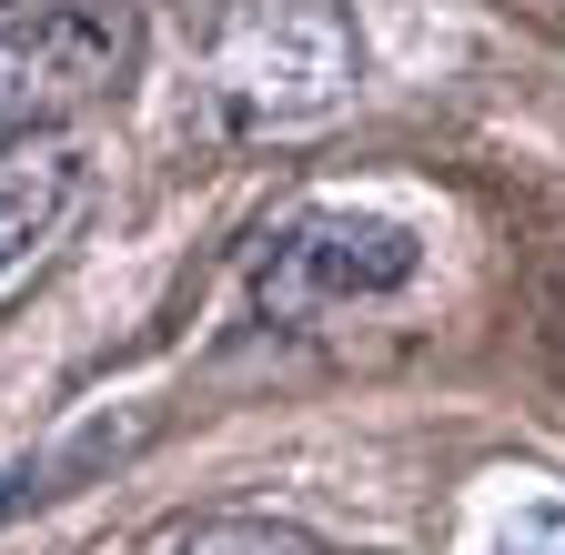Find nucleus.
Here are the masks:
<instances>
[{"instance_id": "obj_1", "label": "nucleus", "mask_w": 565, "mask_h": 555, "mask_svg": "<svg viewBox=\"0 0 565 555\" xmlns=\"http://www.w3.org/2000/svg\"><path fill=\"white\" fill-rule=\"evenodd\" d=\"M414 263H424V233L404 213H374V202H313V213H294L273 233L253 303L273 323H313V313H343V303H374V293L414 284Z\"/></svg>"}, {"instance_id": "obj_2", "label": "nucleus", "mask_w": 565, "mask_h": 555, "mask_svg": "<svg viewBox=\"0 0 565 555\" xmlns=\"http://www.w3.org/2000/svg\"><path fill=\"white\" fill-rule=\"evenodd\" d=\"M131 72V11L121 0H61L0 31V131H31L102 102Z\"/></svg>"}, {"instance_id": "obj_3", "label": "nucleus", "mask_w": 565, "mask_h": 555, "mask_svg": "<svg viewBox=\"0 0 565 555\" xmlns=\"http://www.w3.org/2000/svg\"><path fill=\"white\" fill-rule=\"evenodd\" d=\"M353 82V31L333 0H243V21L223 31V92L243 111L303 121Z\"/></svg>"}, {"instance_id": "obj_4", "label": "nucleus", "mask_w": 565, "mask_h": 555, "mask_svg": "<svg viewBox=\"0 0 565 555\" xmlns=\"http://www.w3.org/2000/svg\"><path fill=\"white\" fill-rule=\"evenodd\" d=\"M71 192H82V152H71V142L0 152V273H21L51 243V223L71 213Z\"/></svg>"}, {"instance_id": "obj_5", "label": "nucleus", "mask_w": 565, "mask_h": 555, "mask_svg": "<svg viewBox=\"0 0 565 555\" xmlns=\"http://www.w3.org/2000/svg\"><path fill=\"white\" fill-rule=\"evenodd\" d=\"M182 555H313V535H294V525H192Z\"/></svg>"}, {"instance_id": "obj_6", "label": "nucleus", "mask_w": 565, "mask_h": 555, "mask_svg": "<svg viewBox=\"0 0 565 555\" xmlns=\"http://www.w3.org/2000/svg\"><path fill=\"white\" fill-rule=\"evenodd\" d=\"M494 555H565V505H515L494 525Z\"/></svg>"}, {"instance_id": "obj_7", "label": "nucleus", "mask_w": 565, "mask_h": 555, "mask_svg": "<svg viewBox=\"0 0 565 555\" xmlns=\"http://www.w3.org/2000/svg\"><path fill=\"white\" fill-rule=\"evenodd\" d=\"M21 495H41V474H31V465H11V474H0V515H11Z\"/></svg>"}]
</instances>
